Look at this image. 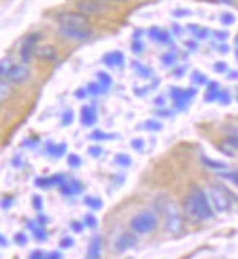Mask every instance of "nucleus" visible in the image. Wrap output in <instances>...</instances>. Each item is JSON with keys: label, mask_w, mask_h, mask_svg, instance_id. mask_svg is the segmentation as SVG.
<instances>
[{"label": "nucleus", "mask_w": 238, "mask_h": 259, "mask_svg": "<svg viewBox=\"0 0 238 259\" xmlns=\"http://www.w3.org/2000/svg\"><path fill=\"white\" fill-rule=\"evenodd\" d=\"M183 208L186 214L196 222H206L214 217V208L209 200V195L199 187L192 191L183 200Z\"/></svg>", "instance_id": "nucleus-1"}, {"label": "nucleus", "mask_w": 238, "mask_h": 259, "mask_svg": "<svg viewBox=\"0 0 238 259\" xmlns=\"http://www.w3.org/2000/svg\"><path fill=\"white\" fill-rule=\"evenodd\" d=\"M212 208L216 212H226L232 207V194L219 184H212L208 191Z\"/></svg>", "instance_id": "nucleus-2"}, {"label": "nucleus", "mask_w": 238, "mask_h": 259, "mask_svg": "<svg viewBox=\"0 0 238 259\" xmlns=\"http://www.w3.org/2000/svg\"><path fill=\"white\" fill-rule=\"evenodd\" d=\"M157 224H158V219L155 212L151 210H144L132 217L130 226H131L132 232L137 235H148L154 232Z\"/></svg>", "instance_id": "nucleus-3"}, {"label": "nucleus", "mask_w": 238, "mask_h": 259, "mask_svg": "<svg viewBox=\"0 0 238 259\" xmlns=\"http://www.w3.org/2000/svg\"><path fill=\"white\" fill-rule=\"evenodd\" d=\"M160 211L164 215V227L168 233L176 235L183 229V219L174 202L166 200L160 205Z\"/></svg>", "instance_id": "nucleus-4"}, {"label": "nucleus", "mask_w": 238, "mask_h": 259, "mask_svg": "<svg viewBox=\"0 0 238 259\" xmlns=\"http://www.w3.org/2000/svg\"><path fill=\"white\" fill-rule=\"evenodd\" d=\"M57 21L61 26L70 28H86L89 25L87 16L82 12H60L57 15Z\"/></svg>", "instance_id": "nucleus-5"}, {"label": "nucleus", "mask_w": 238, "mask_h": 259, "mask_svg": "<svg viewBox=\"0 0 238 259\" xmlns=\"http://www.w3.org/2000/svg\"><path fill=\"white\" fill-rule=\"evenodd\" d=\"M60 34L67 39L80 41V42L87 41L92 36V32L87 28H70V26H61V25H60Z\"/></svg>", "instance_id": "nucleus-6"}, {"label": "nucleus", "mask_w": 238, "mask_h": 259, "mask_svg": "<svg viewBox=\"0 0 238 259\" xmlns=\"http://www.w3.org/2000/svg\"><path fill=\"white\" fill-rule=\"evenodd\" d=\"M170 94H171V99L174 101L176 106H177L178 109H182L183 106H186L189 104V101L196 95V91L195 89H178V88H173V89H170Z\"/></svg>", "instance_id": "nucleus-7"}, {"label": "nucleus", "mask_w": 238, "mask_h": 259, "mask_svg": "<svg viewBox=\"0 0 238 259\" xmlns=\"http://www.w3.org/2000/svg\"><path fill=\"white\" fill-rule=\"evenodd\" d=\"M28 77H29V69L25 64H13V67L5 79L9 83H24Z\"/></svg>", "instance_id": "nucleus-8"}, {"label": "nucleus", "mask_w": 238, "mask_h": 259, "mask_svg": "<svg viewBox=\"0 0 238 259\" xmlns=\"http://www.w3.org/2000/svg\"><path fill=\"white\" fill-rule=\"evenodd\" d=\"M219 152L229 156V157H235L238 154V136H229L224 139L222 142L218 144Z\"/></svg>", "instance_id": "nucleus-9"}, {"label": "nucleus", "mask_w": 238, "mask_h": 259, "mask_svg": "<svg viewBox=\"0 0 238 259\" xmlns=\"http://www.w3.org/2000/svg\"><path fill=\"white\" fill-rule=\"evenodd\" d=\"M102 246H103V240L99 235H95L90 242L89 246L86 250V259H100L102 256Z\"/></svg>", "instance_id": "nucleus-10"}, {"label": "nucleus", "mask_w": 238, "mask_h": 259, "mask_svg": "<svg viewBox=\"0 0 238 259\" xmlns=\"http://www.w3.org/2000/svg\"><path fill=\"white\" fill-rule=\"evenodd\" d=\"M34 57L38 60H42V61H52L58 57V53H57L55 47H52V46H42V47L35 48Z\"/></svg>", "instance_id": "nucleus-11"}, {"label": "nucleus", "mask_w": 238, "mask_h": 259, "mask_svg": "<svg viewBox=\"0 0 238 259\" xmlns=\"http://www.w3.org/2000/svg\"><path fill=\"white\" fill-rule=\"evenodd\" d=\"M137 245V236L134 233H122L116 240V249L118 252H127Z\"/></svg>", "instance_id": "nucleus-12"}, {"label": "nucleus", "mask_w": 238, "mask_h": 259, "mask_svg": "<svg viewBox=\"0 0 238 259\" xmlns=\"http://www.w3.org/2000/svg\"><path fill=\"white\" fill-rule=\"evenodd\" d=\"M60 191L64 195H76V194H80L83 191V184L76 181V179H70V181H66L63 184V187L60 188Z\"/></svg>", "instance_id": "nucleus-13"}, {"label": "nucleus", "mask_w": 238, "mask_h": 259, "mask_svg": "<svg viewBox=\"0 0 238 259\" xmlns=\"http://www.w3.org/2000/svg\"><path fill=\"white\" fill-rule=\"evenodd\" d=\"M124 61H125V57L121 51H110L103 56V63L109 67H119L124 64Z\"/></svg>", "instance_id": "nucleus-14"}, {"label": "nucleus", "mask_w": 238, "mask_h": 259, "mask_svg": "<svg viewBox=\"0 0 238 259\" xmlns=\"http://www.w3.org/2000/svg\"><path fill=\"white\" fill-rule=\"evenodd\" d=\"M80 119H82V122H83L84 125L92 127L96 122L95 108H93V106L84 105L83 108H82V111H80Z\"/></svg>", "instance_id": "nucleus-15"}, {"label": "nucleus", "mask_w": 238, "mask_h": 259, "mask_svg": "<svg viewBox=\"0 0 238 259\" xmlns=\"http://www.w3.org/2000/svg\"><path fill=\"white\" fill-rule=\"evenodd\" d=\"M148 35L150 38L155 41V42H160V44H167V42H170V35L167 34L164 29H161V28H158V26H153V28H150V31H148Z\"/></svg>", "instance_id": "nucleus-16"}, {"label": "nucleus", "mask_w": 238, "mask_h": 259, "mask_svg": "<svg viewBox=\"0 0 238 259\" xmlns=\"http://www.w3.org/2000/svg\"><path fill=\"white\" fill-rule=\"evenodd\" d=\"M77 8L83 15H95V13L100 12V9H102V6L97 2H86V0L79 2Z\"/></svg>", "instance_id": "nucleus-17"}, {"label": "nucleus", "mask_w": 238, "mask_h": 259, "mask_svg": "<svg viewBox=\"0 0 238 259\" xmlns=\"http://www.w3.org/2000/svg\"><path fill=\"white\" fill-rule=\"evenodd\" d=\"M219 92H221L219 83L218 82L208 83V89H206V94H205V102H215V101H218V98H219Z\"/></svg>", "instance_id": "nucleus-18"}, {"label": "nucleus", "mask_w": 238, "mask_h": 259, "mask_svg": "<svg viewBox=\"0 0 238 259\" xmlns=\"http://www.w3.org/2000/svg\"><path fill=\"white\" fill-rule=\"evenodd\" d=\"M202 163L208 169H212V170H216V172H224L228 169V166L224 162H218V160H214V159H211V157H206V156H203L202 157Z\"/></svg>", "instance_id": "nucleus-19"}, {"label": "nucleus", "mask_w": 238, "mask_h": 259, "mask_svg": "<svg viewBox=\"0 0 238 259\" xmlns=\"http://www.w3.org/2000/svg\"><path fill=\"white\" fill-rule=\"evenodd\" d=\"M28 227L32 230L34 237H35L38 242H44V240L47 239V233H45V230H44V226L38 224L36 222H29V223H28Z\"/></svg>", "instance_id": "nucleus-20"}, {"label": "nucleus", "mask_w": 238, "mask_h": 259, "mask_svg": "<svg viewBox=\"0 0 238 259\" xmlns=\"http://www.w3.org/2000/svg\"><path fill=\"white\" fill-rule=\"evenodd\" d=\"M47 150L51 156L60 157V156H63V153H66V144H52V143H48Z\"/></svg>", "instance_id": "nucleus-21"}, {"label": "nucleus", "mask_w": 238, "mask_h": 259, "mask_svg": "<svg viewBox=\"0 0 238 259\" xmlns=\"http://www.w3.org/2000/svg\"><path fill=\"white\" fill-rule=\"evenodd\" d=\"M84 204L92 210V211H97V210H100L102 207H103V202L100 198H97V197H86L84 198Z\"/></svg>", "instance_id": "nucleus-22"}, {"label": "nucleus", "mask_w": 238, "mask_h": 259, "mask_svg": "<svg viewBox=\"0 0 238 259\" xmlns=\"http://www.w3.org/2000/svg\"><path fill=\"white\" fill-rule=\"evenodd\" d=\"M219 177L238 187V170H224V172H219Z\"/></svg>", "instance_id": "nucleus-23"}, {"label": "nucleus", "mask_w": 238, "mask_h": 259, "mask_svg": "<svg viewBox=\"0 0 238 259\" xmlns=\"http://www.w3.org/2000/svg\"><path fill=\"white\" fill-rule=\"evenodd\" d=\"M12 94V89H11V83L8 82L6 79H3L0 83V99L2 102H5L9 96Z\"/></svg>", "instance_id": "nucleus-24"}, {"label": "nucleus", "mask_w": 238, "mask_h": 259, "mask_svg": "<svg viewBox=\"0 0 238 259\" xmlns=\"http://www.w3.org/2000/svg\"><path fill=\"white\" fill-rule=\"evenodd\" d=\"M189 31H191L193 35L198 36V38H201V39L206 38V36H208V34H209V31H208V29L201 28V26H198V25H193V24L189 25Z\"/></svg>", "instance_id": "nucleus-25"}, {"label": "nucleus", "mask_w": 238, "mask_h": 259, "mask_svg": "<svg viewBox=\"0 0 238 259\" xmlns=\"http://www.w3.org/2000/svg\"><path fill=\"white\" fill-rule=\"evenodd\" d=\"M132 69L137 71V74H140L141 77H150V69H147L145 66H143L141 63H138V61H132Z\"/></svg>", "instance_id": "nucleus-26"}, {"label": "nucleus", "mask_w": 238, "mask_h": 259, "mask_svg": "<svg viewBox=\"0 0 238 259\" xmlns=\"http://www.w3.org/2000/svg\"><path fill=\"white\" fill-rule=\"evenodd\" d=\"M12 67H13L12 59L5 57V59L2 60V66H0V74H2V79H5V77L8 76V73L11 71Z\"/></svg>", "instance_id": "nucleus-27"}, {"label": "nucleus", "mask_w": 238, "mask_h": 259, "mask_svg": "<svg viewBox=\"0 0 238 259\" xmlns=\"http://www.w3.org/2000/svg\"><path fill=\"white\" fill-rule=\"evenodd\" d=\"M113 162L119 166H130L132 163V159L125 153H118L113 157Z\"/></svg>", "instance_id": "nucleus-28"}, {"label": "nucleus", "mask_w": 238, "mask_h": 259, "mask_svg": "<svg viewBox=\"0 0 238 259\" xmlns=\"http://www.w3.org/2000/svg\"><path fill=\"white\" fill-rule=\"evenodd\" d=\"M35 185L38 188H42V189H48L51 188V187H54V182H52V177L51 178H38L35 181Z\"/></svg>", "instance_id": "nucleus-29"}, {"label": "nucleus", "mask_w": 238, "mask_h": 259, "mask_svg": "<svg viewBox=\"0 0 238 259\" xmlns=\"http://www.w3.org/2000/svg\"><path fill=\"white\" fill-rule=\"evenodd\" d=\"M231 101H232V96L231 94L225 91V89H221V92H219V98H218V102L221 104V105H229L231 104Z\"/></svg>", "instance_id": "nucleus-30"}, {"label": "nucleus", "mask_w": 238, "mask_h": 259, "mask_svg": "<svg viewBox=\"0 0 238 259\" xmlns=\"http://www.w3.org/2000/svg\"><path fill=\"white\" fill-rule=\"evenodd\" d=\"M97 79H99V83H100L105 89L112 84V77H110L107 73H105V71H99V73H97Z\"/></svg>", "instance_id": "nucleus-31"}, {"label": "nucleus", "mask_w": 238, "mask_h": 259, "mask_svg": "<svg viewBox=\"0 0 238 259\" xmlns=\"http://www.w3.org/2000/svg\"><path fill=\"white\" fill-rule=\"evenodd\" d=\"M105 91V88L100 84V83H89L87 84V92L90 95H95V96H97V95H100L102 92Z\"/></svg>", "instance_id": "nucleus-32"}, {"label": "nucleus", "mask_w": 238, "mask_h": 259, "mask_svg": "<svg viewBox=\"0 0 238 259\" xmlns=\"http://www.w3.org/2000/svg\"><path fill=\"white\" fill-rule=\"evenodd\" d=\"M144 128L150 130V131H160L163 128V124L155 121V119H148V121L144 122Z\"/></svg>", "instance_id": "nucleus-33"}, {"label": "nucleus", "mask_w": 238, "mask_h": 259, "mask_svg": "<svg viewBox=\"0 0 238 259\" xmlns=\"http://www.w3.org/2000/svg\"><path fill=\"white\" fill-rule=\"evenodd\" d=\"M192 82L195 83V84H205V83L208 82V77L199 70H196L193 71V74H192Z\"/></svg>", "instance_id": "nucleus-34"}, {"label": "nucleus", "mask_w": 238, "mask_h": 259, "mask_svg": "<svg viewBox=\"0 0 238 259\" xmlns=\"http://www.w3.org/2000/svg\"><path fill=\"white\" fill-rule=\"evenodd\" d=\"M219 21H221V24H222V25H226V26H229V25H232L234 22H235V16H234L232 13L224 12L222 15H221Z\"/></svg>", "instance_id": "nucleus-35"}, {"label": "nucleus", "mask_w": 238, "mask_h": 259, "mask_svg": "<svg viewBox=\"0 0 238 259\" xmlns=\"http://www.w3.org/2000/svg\"><path fill=\"white\" fill-rule=\"evenodd\" d=\"M67 163L72 166V167H80L82 165V159L77 156V154H69V157H67Z\"/></svg>", "instance_id": "nucleus-36"}, {"label": "nucleus", "mask_w": 238, "mask_h": 259, "mask_svg": "<svg viewBox=\"0 0 238 259\" xmlns=\"http://www.w3.org/2000/svg\"><path fill=\"white\" fill-rule=\"evenodd\" d=\"M73 118H74V114H73V109H66L64 114H63V125H70L73 122Z\"/></svg>", "instance_id": "nucleus-37"}, {"label": "nucleus", "mask_w": 238, "mask_h": 259, "mask_svg": "<svg viewBox=\"0 0 238 259\" xmlns=\"http://www.w3.org/2000/svg\"><path fill=\"white\" fill-rule=\"evenodd\" d=\"M13 242L18 245V246H25L28 243V236L25 233H16L13 237Z\"/></svg>", "instance_id": "nucleus-38"}, {"label": "nucleus", "mask_w": 238, "mask_h": 259, "mask_svg": "<svg viewBox=\"0 0 238 259\" xmlns=\"http://www.w3.org/2000/svg\"><path fill=\"white\" fill-rule=\"evenodd\" d=\"M90 139L100 142V140H107V139H110V136L106 134V133H102L100 130H96L95 133H92V134H90Z\"/></svg>", "instance_id": "nucleus-39"}, {"label": "nucleus", "mask_w": 238, "mask_h": 259, "mask_svg": "<svg viewBox=\"0 0 238 259\" xmlns=\"http://www.w3.org/2000/svg\"><path fill=\"white\" fill-rule=\"evenodd\" d=\"M174 61H176V54H173V53H167L161 57V63L164 66H171V64H174Z\"/></svg>", "instance_id": "nucleus-40"}, {"label": "nucleus", "mask_w": 238, "mask_h": 259, "mask_svg": "<svg viewBox=\"0 0 238 259\" xmlns=\"http://www.w3.org/2000/svg\"><path fill=\"white\" fill-rule=\"evenodd\" d=\"M84 224L87 226V227H90V229H95L96 226H97V219H96L93 214H87L86 217H84Z\"/></svg>", "instance_id": "nucleus-41"}, {"label": "nucleus", "mask_w": 238, "mask_h": 259, "mask_svg": "<svg viewBox=\"0 0 238 259\" xmlns=\"http://www.w3.org/2000/svg\"><path fill=\"white\" fill-rule=\"evenodd\" d=\"M132 53L134 54H143L144 53V44L140 41V39H134L132 42Z\"/></svg>", "instance_id": "nucleus-42"}, {"label": "nucleus", "mask_w": 238, "mask_h": 259, "mask_svg": "<svg viewBox=\"0 0 238 259\" xmlns=\"http://www.w3.org/2000/svg\"><path fill=\"white\" fill-rule=\"evenodd\" d=\"M87 152H89V154L92 157H99V156H102V153H103V149L100 146H90Z\"/></svg>", "instance_id": "nucleus-43"}, {"label": "nucleus", "mask_w": 238, "mask_h": 259, "mask_svg": "<svg viewBox=\"0 0 238 259\" xmlns=\"http://www.w3.org/2000/svg\"><path fill=\"white\" fill-rule=\"evenodd\" d=\"M73 245H74V240H73V237H69V236L63 237V239L60 240V246L63 247V249H69V247H72Z\"/></svg>", "instance_id": "nucleus-44"}, {"label": "nucleus", "mask_w": 238, "mask_h": 259, "mask_svg": "<svg viewBox=\"0 0 238 259\" xmlns=\"http://www.w3.org/2000/svg\"><path fill=\"white\" fill-rule=\"evenodd\" d=\"M214 70L216 73H226L228 71V66H226L225 61H218L214 64Z\"/></svg>", "instance_id": "nucleus-45"}, {"label": "nucleus", "mask_w": 238, "mask_h": 259, "mask_svg": "<svg viewBox=\"0 0 238 259\" xmlns=\"http://www.w3.org/2000/svg\"><path fill=\"white\" fill-rule=\"evenodd\" d=\"M144 144H145V143H144L143 139H134V140L131 142L132 149H135V150H140V152H141V150L144 149Z\"/></svg>", "instance_id": "nucleus-46"}, {"label": "nucleus", "mask_w": 238, "mask_h": 259, "mask_svg": "<svg viewBox=\"0 0 238 259\" xmlns=\"http://www.w3.org/2000/svg\"><path fill=\"white\" fill-rule=\"evenodd\" d=\"M32 205H34V208H35L36 211H41L42 210V198L39 195H35L32 198Z\"/></svg>", "instance_id": "nucleus-47"}, {"label": "nucleus", "mask_w": 238, "mask_h": 259, "mask_svg": "<svg viewBox=\"0 0 238 259\" xmlns=\"http://www.w3.org/2000/svg\"><path fill=\"white\" fill-rule=\"evenodd\" d=\"M84 222H73L72 223V230L73 232H76V233H80V232H83L84 229Z\"/></svg>", "instance_id": "nucleus-48"}, {"label": "nucleus", "mask_w": 238, "mask_h": 259, "mask_svg": "<svg viewBox=\"0 0 238 259\" xmlns=\"http://www.w3.org/2000/svg\"><path fill=\"white\" fill-rule=\"evenodd\" d=\"M12 205H13L12 198H9V197H5V198L2 200V208H3V210H9Z\"/></svg>", "instance_id": "nucleus-49"}, {"label": "nucleus", "mask_w": 238, "mask_h": 259, "mask_svg": "<svg viewBox=\"0 0 238 259\" xmlns=\"http://www.w3.org/2000/svg\"><path fill=\"white\" fill-rule=\"evenodd\" d=\"M214 35H215V38L218 39V41H225L229 34H228L226 31H215Z\"/></svg>", "instance_id": "nucleus-50"}, {"label": "nucleus", "mask_w": 238, "mask_h": 259, "mask_svg": "<svg viewBox=\"0 0 238 259\" xmlns=\"http://www.w3.org/2000/svg\"><path fill=\"white\" fill-rule=\"evenodd\" d=\"M188 15H191V12L186 11V9H177V11H174V16H177V18H183V16H188Z\"/></svg>", "instance_id": "nucleus-51"}, {"label": "nucleus", "mask_w": 238, "mask_h": 259, "mask_svg": "<svg viewBox=\"0 0 238 259\" xmlns=\"http://www.w3.org/2000/svg\"><path fill=\"white\" fill-rule=\"evenodd\" d=\"M44 259H63V256H61L60 252H51V253L45 255V258Z\"/></svg>", "instance_id": "nucleus-52"}, {"label": "nucleus", "mask_w": 238, "mask_h": 259, "mask_svg": "<svg viewBox=\"0 0 238 259\" xmlns=\"http://www.w3.org/2000/svg\"><path fill=\"white\" fill-rule=\"evenodd\" d=\"M86 89H79V91H76V98L77 99H83V98H86Z\"/></svg>", "instance_id": "nucleus-53"}, {"label": "nucleus", "mask_w": 238, "mask_h": 259, "mask_svg": "<svg viewBox=\"0 0 238 259\" xmlns=\"http://www.w3.org/2000/svg\"><path fill=\"white\" fill-rule=\"evenodd\" d=\"M218 51H219V53H222V54H226V53L229 51V47H228L226 44H221V46L218 47Z\"/></svg>", "instance_id": "nucleus-54"}, {"label": "nucleus", "mask_w": 238, "mask_h": 259, "mask_svg": "<svg viewBox=\"0 0 238 259\" xmlns=\"http://www.w3.org/2000/svg\"><path fill=\"white\" fill-rule=\"evenodd\" d=\"M228 79H238V71L237 70H231V73H228Z\"/></svg>", "instance_id": "nucleus-55"}, {"label": "nucleus", "mask_w": 238, "mask_h": 259, "mask_svg": "<svg viewBox=\"0 0 238 259\" xmlns=\"http://www.w3.org/2000/svg\"><path fill=\"white\" fill-rule=\"evenodd\" d=\"M154 102H155V104H157V105L163 106V105H164V102H166V99H164V98H161V96H158V98L155 99Z\"/></svg>", "instance_id": "nucleus-56"}, {"label": "nucleus", "mask_w": 238, "mask_h": 259, "mask_svg": "<svg viewBox=\"0 0 238 259\" xmlns=\"http://www.w3.org/2000/svg\"><path fill=\"white\" fill-rule=\"evenodd\" d=\"M0 239H2V246L3 247L8 246V239H6V236L2 235V237H0Z\"/></svg>", "instance_id": "nucleus-57"}, {"label": "nucleus", "mask_w": 238, "mask_h": 259, "mask_svg": "<svg viewBox=\"0 0 238 259\" xmlns=\"http://www.w3.org/2000/svg\"><path fill=\"white\" fill-rule=\"evenodd\" d=\"M157 114L158 115H163V117H170L171 115V112H167V111H158Z\"/></svg>", "instance_id": "nucleus-58"}, {"label": "nucleus", "mask_w": 238, "mask_h": 259, "mask_svg": "<svg viewBox=\"0 0 238 259\" xmlns=\"http://www.w3.org/2000/svg\"><path fill=\"white\" fill-rule=\"evenodd\" d=\"M183 70H185V69H178V73H176V74H174V76H177V77H180V76H182V74H183Z\"/></svg>", "instance_id": "nucleus-59"}, {"label": "nucleus", "mask_w": 238, "mask_h": 259, "mask_svg": "<svg viewBox=\"0 0 238 259\" xmlns=\"http://www.w3.org/2000/svg\"><path fill=\"white\" fill-rule=\"evenodd\" d=\"M219 2H224L226 5H231V3H232V0H219Z\"/></svg>", "instance_id": "nucleus-60"}, {"label": "nucleus", "mask_w": 238, "mask_h": 259, "mask_svg": "<svg viewBox=\"0 0 238 259\" xmlns=\"http://www.w3.org/2000/svg\"><path fill=\"white\" fill-rule=\"evenodd\" d=\"M106 2H121V0H106Z\"/></svg>", "instance_id": "nucleus-61"}, {"label": "nucleus", "mask_w": 238, "mask_h": 259, "mask_svg": "<svg viewBox=\"0 0 238 259\" xmlns=\"http://www.w3.org/2000/svg\"><path fill=\"white\" fill-rule=\"evenodd\" d=\"M237 44H238V35H237Z\"/></svg>", "instance_id": "nucleus-62"}, {"label": "nucleus", "mask_w": 238, "mask_h": 259, "mask_svg": "<svg viewBox=\"0 0 238 259\" xmlns=\"http://www.w3.org/2000/svg\"><path fill=\"white\" fill-rule=\"evenodd\" d=\"M237 101H238V95H237Z\"/></svg>", "instance_id": "nucleus-63"}]
</instances>
